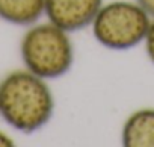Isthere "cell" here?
I'll return each mask as SVG.
<instances>
[{
  "mask_svg": "<svg viewBox=\"0 0 154 147\" xmlns=\"http://www.w3.org/2000/svg\"><path fill=\"white\" fill-rule=\"evenodd\" d=\"M54 97L45 79L27 68L14 70L0 81V115L12 129L33 133L48 124Z\"/></svg>",
  "mask_w": 154,
  "mask_h": 147,
  "instance_id": "6da1fadb",
  "label": "cell"
},
{
  "mask_svg": "<svg viewBox=\"0 0 154 147\" xmlns=\"http://www.w3.org/2000/svg\"><path fill=\"white\" fill-rule=\"evenodd\" d=\"M20 55L24 68L48 81L65 76L74 64V44L69 32L51 21L27 26Z\"/></svg>",
  "mask_w": 154,
  "mask_h": 147,
  "instance_id": "7a4b0ae2",
  "label": "cell"
},
{
  "mask_svg": "<svg viewBox=\"0 0 154 147\" xmlns=\"http://www.w3.org/2000/svg\"><path fill=\"white\" fill-rule=\"evenodd\" d=\"M151 17L136 2L103 3L91 27L98 44L110 50H128L143 43Z\"/></svg>",
  "mask_w": 154,
  "mask_h": 147,
  "instance_id": "3957f363",
  "label": "cell"
},
{
  "mask_svg": "<svg viewBox=\"0 0 154 147\" xmlns=\"http://www.w3.org/2000/svg\"><path fill=\"white\" fill-rule=\"evenodd\" d=\"M103 3V0H45L44 15L72 34L91 26Z\"/></svg>",
  "mask_w": 154,
  "mask_h": 147,
  "instance_id": "277c9868",
  "label": "cell"
},
{
  "mask_svg": "<svg viewBox=\"0 0 154 147\" xmlns=\"http://www.w3.org/2000/svg\"><path fill=\"white\" fill-rule=\"evenodd\" d=\"M121 142L125 147H154V108H140L127 117Z\"/></svg>",
  "mask_w": 154,
  "mask_h": 147,
  "instance_id": "5b68a950",
  "label": "cell"
},
{
  "mask_svg": "<svg viewBox=\"0 0 154 147\" xmlns=\"http://www.w3.org/2000/svg\"><path fill=\"white\" fill-rule=\"evenodd\" d=\"M45 12V0H0V20L15 26H32Z\"/></svg>",
  "mask_w": 154,
  "mask_h": 147,
  "instance_id": "8992f818",
  "label": "cell"
},
{
  "mask_svg": "<svg viewBox=\"0 0 154 147\" xmlns=\"http://www.w3.org/2000/svg\"><path fill=\"white\" fill-rule=\"evenodd\" d=\"M145 52H146V56L148 59L154 64V18H151V23H149V27H148V32L145 35Z\"/></svg>",
  "mask_w": 154,
  "mask_h": 147,
  "instance_id": "52a82bcc",
  "label": "cell"
},
{
  "mask_svg": "<svg viewBox=\"0 0 154 147\" xmlns=\"http://www.w3.org/2000/svg\"><path fill=\"white\" fill-rule=\"evenodd\" d=\"M136 2L148 12L151 18H154V0H136Z\"/></svg>",
  "mask_w": 154,
  "mask_h": 147,
  "instance_id": "ba28073f",
  "label": "cell"
},
{
  "mask_svg": "<svg viewBox=\"0 0 154 147\" xmlns=\"http://www.w3.org/2000/svg\"><path fill=\"white\" fill-rule=\"evenodd\" d=\"M9 145H14V139L0 129V147H9Z\"/></svg>",
  "mask_w": 154,
  "mask_h": 147,
  "instance_id": "9c48e42d",
  "label": "cell"
}]
</instances>
